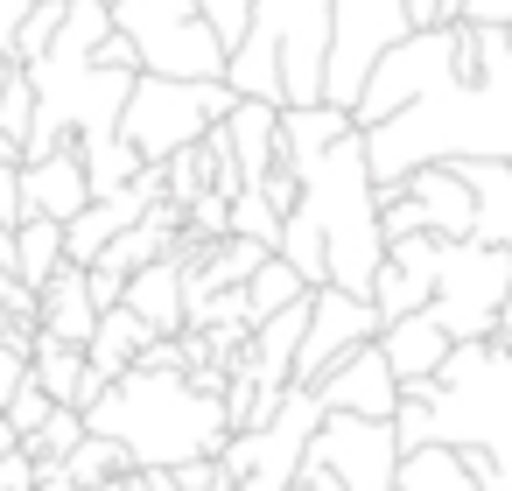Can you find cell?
I'll return each instance as SVG.
<instances>
[{
    "label": "cell",
    "instance_id": "19",
    "mask_svg": "<svg viewBox=\"0 0 512 491\" xmlns=\"http://www.w3.org/2000/svg\"><path fill=\"white\" fill-rule=\"evenodd\" d=\"M379 358L393 365V379H435V365H442V351H449V337H442V323L428 316V309H407V316H393V323H379Z\"/></svg>",
    "mask_w": 512,
    "mask_h": 491
},
{
    "label": "cell",
    "instance_id": "18",
    "mask_svg": "<svg viewBox=\"0 0 512 491\" xmlns=\"http://www.w3.org/2000/svg\"><path fill=\"white\" fill-rule=\"evenodd\" d=\"M92 323H99V309H92V295H85V267L64 260V267L36 288V330L57 337V344H78V351H85Z\"/></svg>",
    "mask_w": 512,
    "mask_h": 491
},
{
    "label": "cell",
    "instance_id": "4",
    "mask_svg": "<svg viewBox=\"0 0 512 491\" xmlns=\"http://www.w3.org/2000/svg\"><path fill=\"white\" fill-rule=\"evenodd\" d=\"M330 50V0H253L239 43L225 50V85L267 106H316Z\"/></svg>",
    "mask_w": 512,
    "mask_h": 491
},
{
    "label": "cell",
    "instance_id": "36",
    "mask_svg": "<svg viewBox=\"0 0 512 491\" xmlns=\"http://www.w3.org/2000/svg\"><path fill=\"white\" fill-rule=\"evenodd\" d=\"M407 29H456L463 22V0H400Z\"/></svg>",
    "mask_w": 512,
    "mask_h": 491
},
{
    "label": "cell",
    "instance_id": "7",
    "mask_svg": "<svg viewBox=\"0 0 512 491\" xmlns=\"http://www.w3.org/2000/svg\"><path fill=\"white\" fill-rule=\"evenodd\" d=\"M232 99L239 92L225 78H155V71H134L127 106H120V141L141 162H169L176 148L204 141L232 113Z\"/></svg>",
    "mask_w": 512,
    "mask_h": 491
},
{
    "label": "cell",
    "instance_id": "12",
    "mask_svg": "<svg viewBox=\"0 0 512 491\" xmlns=\"http://www.w3.org/2000/svg\"><path fill=\"white\" fill-rule=\"evenodd\" d=\"M393 463H400L393 421H365V414H323L302 449V470H323L344 491H393Z\"/></svg>",
    "mask_w": 512,
    "mask_h": 491
},
{
    "label": "cell",
    "instance_id": "29",
    "mask_svg": "<svg viewBox=\"0 0 512 491\" xmlns=\"http://www.w3.org/2000/svg\"><path fill=\"white\" fill-rule=\"evenodd\" d=\"M78 442H85V414H78V407H50V414L22 435V449H29L36 463H64Z\"/></svg>",
    "mask_w": 512,
    "mask_h": 491
},
{
    "label": "cell",
    "instance_id": "38",
    "mask_svg": "<svg viewBox=\"0 0 512 491\" xmlns=\"http://www.w3.org/2000/svg\"><path fill=\"white\" fill-rule=\"evenodd\" d=\"M463 22H477V29H512V0H463Z\"/></svg>",
    "mask_w": 512,
    "mask_h": 491
},
{
    "label": "cell",
    "instance_id": "3",
    "mask_svg": "<svg viewBox=\"0 0 512 491\" xmlns=\"http://www.w3.org/2000/svg\"><path fill=\"white\" fill-rule=\"evenodd\" d=\"M85 428L120 442L134 470H176L190 456H218L232 435L218 393L190 386V372H141V365L99 386V400L85 407Z\"/></svg>",
    "mask_w": 512,
    "mask_h": 491
},
{
    "label": "cell",
    "instance_id": "15",
    "mask_svg": "<svg viewBox=\"0 0 512 491\" xmlns=\"http://www.w3.org/2000/svg\"><path fill=\"white\" fill-rule=\"evenodd\" d=\"M435 232H414V239H393L386 246V260H379V274H372V288H365V302L379 309V323H393V316H407V309H428V288H435Z\"/></svg>",
    "mask_w": 512,
    "mask_h": 491
},
{
    "label": "cell",
    "instance_id": "26",
    "mask_svg": "<svg viewBox=\"0 0 512 491\" xmlns=\"http://www.w3.org/2000/svg\"><path fill=\"white\" fill-rule=\"evenodd\" d=\"M393 491H477V484H470V470L449 442H414L393 463Z\"/></svg>",
    "mask_w": 512,
    "mask_h": 491
},
{
    "label": "cell",
    "instance_id": "24",
    "mask_svg": "<svg viewBox=\"0 0 512 491\" xmlns=\"http://www.w3.org/2000/svg\"><path fill=\"white\" fill-rule=\"evenodd\" d=\"M120 302L148 323V337H176V330H183V267H176V260L134 267L127 288H120Z\"/></svg>",
    "mask_w": 512,
    "mask_h": 491
},
{
    "label": "cell",
    "instance_id": "28",
    "mask_svg": "<svg viewBox=\"0 0 512 491\" xmlns=\"http://www.w3.org/2000/svg\"><path fill=\"white\" fill-rule=\"evenodd\" d=\"M239 295H246V316L260 323V316H274V309L302 302V295H309V281H302V274H295V267H288L281 253H267V260H260V267H253L246 281H239Z\"/></svg>",
    "mask_w": 512,
    "mask_h": 491
},
{
    "label": "cell",
    "instance_id": "42",
    "mask_svg": "<svg viewBox=\"0 0 512 491\" xmlns=\"http://www.w3.org/2000/svg\"><path fill=\"white\" fill-rule=\"evenodd\" d=\"M8 246H15V225H0V267H8Z\"/></svg>",
    "mask_w": 512,
    "mask_h": 491
},
{
    "label": "cell",
    "instance_id": "39",
    "mask_svg": "<svg viewBox=\"0 0 512 491\" xmlns=\"http://www.w3.org/2000/svg\"><path fill=\"white\" fill-rule=\"evenodd\" d=\"M15 386H29V351H15V344H0V400H8Z\"/></svg>",
    "mask_w": 512,
    "mask_h": 491
},
{
    "label": "cell",
    "instance_id": "6",
    "mask_svg": "<svg viewBox=\"0 0 512 491\" xmlns=\"http://www.w3.org/2000/svg\"><path fill=\"white\" fill-rule=\"evenodd\" d=\"M29 71V92H36V127H29V141H22V162L29 155H50V148H106L113 134H120V106H127V85H134V71H106V64H92L85 50H64V43H50L36 64H22Z\"/></svg>",
    "mask_w": 512,
    "mask_h": 491
},
{
    "label": "cell",
    "instance_id": "10",
    "mask_svg": "<svg viewBox=\"0 0 512 491\" xmlns=\"http://www.w3.org/2000/svg\"><path fill=\"white\" fill-rule=\"evenodd\" d=\"M316 421H323V400H316L309 386H288L281 407H274L260 428L225 435V449H218L225 484H232V491H288L295 470H302V449H309Z\"/></svg>",
    "mask_w": 512,
    "mask_h": 491
},
{
    "label": "cell",
    "instance_id": "1",
    "mask_svg": "<svg viewBox=\"0 0 512 491\" xmlns=\"http://www.w3.org/2000/svg\"><path fill=\"white\" fill-rule=\"evenodd\" d=\"M372 190L428 162H512V43L505 29H407L351 99Z\"/></svg>",
    "mask_w": 512,
    "mask_h": 491
},
{
    "label": "cell",
    "instance_id": "5",
    "mask_svg": "<svg viewBox=\"0 0 512 491\" xmlns=\"http://www.w3.org/2000/svg\"><path fill=\"white\" fill-rule=\"evenodd\" d=\"M428 442L477 449L491 491H512V358L498 344H449L428 393Z\"/></svg>",
    "mask_w": 512,
    "mask_h": 491
},
{
    "label": "cell",
    "instance_id": "30",
    "mask_svg": "<svg viewBox=\"0 0 512 491\" xmlns=\"http://www.w3.org/2000/svg\"><path fill=\"white\" fill-rule=\"evenodd\" d=\"M120 470H134V463H127V449H120V442H106V435H92V428H85V442L64 456V477H71L78 491H85V484H106V477H120Z\"/></svg>",
    "mask_w": 512,
    "mask_h": 491
},
{
    "label": "cell",
    "instance_id": "8",
    "mask_svg": "<svg viewBox=\"0 0 512 491\" xmlns=\"http://www.w3.org/2000/svg\"><path fill=\"white\" fill-rule=\"evenodd\" d=\"M505 295H512V253L505 246H484V239H442L435 246L428 316L442 323L449 344H484Z\"/></svg>",
    "mask_w": 512,
    "mask_h": 491
},
{
    "label": "cell",
    "instance_id": "33",
    "mask_svg": "<svg viewBox=\"0 0 512 491\" xmlns=\"http://www.w3.org/2000/svg\"><path fill=\"white\" fill-rule=\"evenodd\" d=\"M29 127H36V92H29V71L15 64L8 71V85H0V141H29Z\"/></svg>",
    "mask_w": 512,
    "mask_h": 491
},
{
    "label": "cell",
    "instance_id": "9",
    "mask_svg": "<svg viewBox=\"0 0 512 491\" xmlns=\"http://www.w3.org/2000/svg\"><path fill=\"white\" fill-rule=\"evenodd\" d=\"M113 29L134 43V64L155 78H225V43L197 0H106Z\"/></svg>",
    "mask_w": 512,
    "mask_h": 491
},
{
    "label": "cell",
    "instance_id": "35",
    "mask_svg": "<svg viewBox=\"0 0 512 491\" xmlns=\"http://www.w3.org/2000/svg\"><path fill=\"white\" fill-rule=\"evenodd\" d=\"M246 8H253V0H197V15L211 22V36L232 50L239 43V29H246Z\"/></svg>",
    "mask_w": 512,
    "mask_h": 491
},
{
    "label": "cell",
    "instance_id": "25",
    "mask_svg": "<svg viewBox=\"0 0 512 491\" xmlns=\"http://www.w3.org/2000/svg\"><path fill=\"white\" fill-rule=\"evenodd\" d=\"M141 344H148V323H141L127 302L99 309V323H92V337H85V365H92V379H120V372L134 365Z\"/></svg>",
    "mask_w": 512,
    "mask_h": 491
},
{
    "label": "cell",
    "instance_id": "32",
    "mask_svg": "<svg viewBox=\"0 0 512 491\" xmlns=\"http://www.w3.org/2000/svg\"><path fill=\"white\" fill-rule=\"evenodd\" d=\"M57 22H64V0H29V8H22V22H15L8 57H15V64H36V57L57 43Z\"/></svg>",
    "mask_w": 512,
    "mask_h": 491
},
{
    "label": "cell",
    "instance_id": "34",
    "mask_svg": "<svg viewBox=\"0 0 512 491\" xmlns=\"http://www.w3.org/2000/svg\"><path fill=\"white\" fill-rule=\"evenodd\" d=\"M43 414H50V393H43L36 379H29V386H15L8 400H0V421H8V428H15V442H22V435H29V428H36Z\"/></svg>",
    "mask_w": 512,
    "mask_h": 491
},
{
    "label": "cell",
    "instance_id": "43",
    "mask_svg": "<svg viewBox=\"0 0 512 491\" xmlns=\"http://www.w3.org/2000/svg\"><path fill=\"white\" fill-rule=\"evenodd\" d=\"M505 43H512V29H505Z\"/></svg>",
    "mask_w": 512,
    "mask_h": 491
},
{
    "label": "cell",
    "instance_id": "31",
    "mask_svg": "<svg viewBox=\"0 0 512 491\" xmlns=\"http://www.w3.org/2000/svg\"><path fill=\"white\" fill-rule=\"evenodd\" d=\"M0 344H15V351L36 344V288L15 281L8 267H0Z\"/></svg>",
    "mask_w": 512,
    "mask_h": 491
},
{
    "label": "cell",
    "instance_id": "17",
    "mask_svg": "<svg viewBox=\"0 0 512 491\" xmlns=\"http://www.w3.org/2000/svg\"><path fill=\"white\" fill-rule=\"evenodd\" d=\"M337 134H351V113L344 106H281L274 113V169H288V176H302Z\"/></svg>",
    "mask_w": 512,
    "mask_h": 491
},
{
    "label": "cell",
    "instance_id": "13",
    "mask_svg": "<svg viewBox=\"0 0 512 491\" xmlns=\"http://www.w3.org/2000/svg\"><path fill=\"white\" fill-rule=\"evenodd\" d=\"M379 337V309L365 295H344V288H309V316H302V337H295V365H288V386H309L316 372H330L344 351L372 344Z\"/></svg>",
    "mask_w": 512,
    "mask_h": 491
},
{
    "label": "cell",
    "instance_id": "20",
    "mask_svg": "<svg viewBox=\"0 0 512 491\" xmlns=\"http://www.w3.org/2000/svg\"><path fill=\"white\" fill-rule=\"evenodd\" d=\"M29 379L50 393V407H92L99 400V386L106 379H92V365H85V351L78 344H57V337H43L36 330V344H29Z\"/></svg>",
    "mask_w": 512,
    "mask_h": 491
},
{
    "label": "cell",
    "instance_id": "14",
    "mask_svg": "<svg viewBox=\"0 0 512 491\" xmlns=\"http://www.w3.org/2000/svg\"><path fill=\"white\" fill-rule=\"evenodd\" d=\"M309 393L323 400V414H365V421H386L393 400H400V379H393V365L379 358V344H358V351H344L330 372H316Z\"/></svg>",
    "mask_w": 512,
    "mask_h": 491
},
{
    "label": "cell",
    "instance_id": "11",
    "mask_svg": "<svg viewBox=\"0 0 512 491\" xmlns=\"http://www.w3.org/2000/svg\"><path fill=\"white\" fill-rule=\"evenodd\" d=\"M407 36V8L400 0H330V50H323V106L358 99L365 71L379 64V50H393Z\"/></svg>",
    "mask_w": 512,
    "mask_h": 491
},
{
    "label": "cell",
    "instance_id": "41",
    "mask_svg": "<svg viewBox=\"0 0 512 491\" xmlns=\"http://www.w3.org/2000/svg\"><path fill=\"white\" fill-rule=\"evenodd\" d=\"M22 8H29V0H0V50L15 43V22H22Z\"/></svg>",
    "mask_w": 512,
    "mask_h": 491
},
{
    "label": "cell",
    "instance_id": "2",
    "mask_svg": "<svg viewBox=\"0 0 512 491\" xmlns=\"http://www.w3.org/2000/svg\"><path fill=\"white\" fill-rule=\"evenodd\" d=\"M274 253L309 281V288H344L365 295L386 239H379V190L365 176V134H337L302 176H295V204L274 232Z\"/></svg>",
    "mask_w": 512,
    "mask_h": 491
},
{
    "label": "cell",
    "instance_id": "37",
    "mask_svg": "<svg viewBox=\"0 0 512 491\" xmlns=\"http://www.w3.org/2000/svg\"><path fill=\"white\" fill-rule=\"evenodd\" d=\"M0 491H36V456H29L22 442L0 456Z\"/></svg>",
    "mask_w": 512,
    "mask_h": 491
},
{
    "label": "cell",
    "instance_id": "22",
    "mask_svg": "<svg viewBox=\"0 0 512 491\" xmlns=\"http://www.w3.org/2000/svg\"><path fill=\"white\" fill-rule=\"evenodd\" d=\"M274 113H281V106H267V99H232V113L218 120L239 183H260V176L274 169Z\"/></svg>",
    "mask_w": 512,
    "mask_h": 491
},
{
    "label": "cell",
    "instance_id": "23",
    "mask_svg": "<svg viewBox=\"0 0 512 491\" xmlns=\"http://www.w3.org/2000/svg\"><path fill=\"white\" fill-rule=\"evenodd\" d=\"M400 190L428 211V232L435 239H470V190H463V176L449 169V162H428V169H407L400 176Z\"/></svg>",
    "mask_w": 512,
    "mask_h": 491
},
{
    "label": "cell",
    "instance_id": "40",
    "mask_svg": "<svg viewBox=\"0 0 512 491\" xmlns=\"http://www.w3.org/2000/svg\"><path fill=\"white\" fill-rule=\"evenodd\" d=\"M92 64H106V71H141V64H134V43H127L120 29H113V36L92 50Z\"/></svg>",
    "mask_w": 512,
    "mask_h": 491
},
{
    "label": "cell",
    "instance_id": "21",
    "mask_svg": "<svg viewBox=\"0 0 512 491\" xmlns=\"http://www.w3.org/2000/svg\"><path fill=\"white\" fill-rule=\"evenodd\" d=\"M470 190V239L484 246H505L512 253V162H449Z\"/></svg>",
    "mask_w": 512,
    "mask_h": 491
},
{
    "label": "cell",
    "instance_id": "27",
    "mask_svg": "<svg viewBox=\"0 0 512 491\" xmlns=\"http://www.w3.org/2000/svg\"><path fill=\"white\" fill-rule=\"evenodd\" d=\"M64 267V225L57 218H15V246H8V274L43 288Z\"/></svg>",
    "mask_w": 512,
    "mask_h": 491
},
{
    "label": "cell",
    "instance_id": "16",
    "mask_svg": "<svg viewBox=\"0 0 512 491\" xmlns=\"http://www.w3.org/2000/svg\"><path fill=\"white\" fill-rule=\"evenodd\" d=\"M92 204V183H85V162L78 148H50V155H29L22 162V218H78Z\"/></svg>",
    "mask_w": 512,
    "mask_h": 491
}]
</instances>
